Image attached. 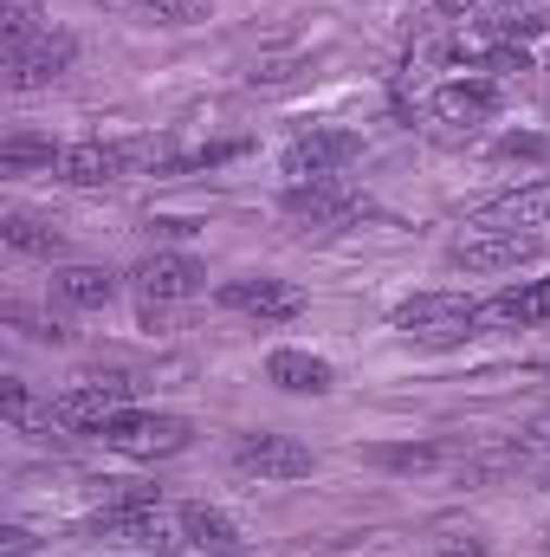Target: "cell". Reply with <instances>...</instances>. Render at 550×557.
Listing matches in <instances>:
<instances>
[{
	"instance_id": "6da1fadb",
	"label": "cell",
	"mask_w": 550,
	"mask_h": 557,
	"mask_svg": "<svg viewBox=\"0 0 550 557\" xmlns=\"http://www.w3.org/2000/svg\"><path fill=\"white\" fill-rule=\"evenodd\" d=\"M111 454L124 460H168L195 441V421L188 416H168V409H117V416L98 428Z\"/></svg>"
},
{
	"instance_id": "7a4b0ae2",
	"label": "cell",
	"mask_w": 550,
	"mask_h": 557,
	"mask_svg": "<svg viewBox=\"0 0 550 557\" xmlns=\"http://www.w3.org/2000/svg\"><path fill=\"white\" fill-rule=\"evenodd\" d=\"M389 324L414 344H466L479 331V305H466L460 292H414L389 311Z\"/></svg>"
},
{
	"instance_id": "3957f363",
	"label": "cell",
	"mask_w": 550,
	"mask_h": 557,
	"mask_svg": "<svg viewBox=\"0 0 550 557\" xmlns=\"http://www.w3.org/2000/svg\"><path fill=\"white\" fill-rule=\"evenodd\" d=\"M545 253V234H505V227H466L447 247L453 273H518Z\"/></svg>"
},
{
	"instance_id": "277c9868",
	"label": "cell",
	"mask_w": 550,
	"mask_h": 557,
	"mask_svg": "<svg viewBox=\"0 0 550 557\" xmlns=\"http://www.w3.org/2000/svg\"><path fill=\"white\" fill-rule=\"evenodd\" d=\"M130 396H137V383H130L124 370L85 376V383H72L65 396H52V421H59L65 434H98L117 409H130Z\"/></svg>"
},
{
	"instance_id": "5b68a950",
	"label": "cell",
	"mask_w": 550,
	"mask_h": 557,
	"mask_svg": "<svg viewBox=\"0 0 550 557\" xmlns=\"http://www.w3.org/2000/svg\"><path fill=\"white\" fill-rule=\"evenodd\" d=\"M357 156H363V137H357V131L324 124V131H304V137L285 143L278 169H285V182H324V175H343Z\"/></svg>"
},
{
	"instance_id": "8992f818",
	"label": "cell",
	"mask_w": 550,
	"mask_h": 557,
	"mask_svg": "<svg viewBox=\"0 0 550 557\" xmlns=\"http://www.w3.org/2000/svg\"><path fill=\"white\" fill-rule=\"evenodd\" d=\"M285 214L311 227H343V221H363L370 201L343 175H324V182H285Z\"/></svg>"
},
{
	"instance_id": "52a82bcc",
	"label": "cell",
	"mask_w": 550,
	"mask_h": 557,
	"mask_svg": "<svg viewBox=\"0 0 550 557\" xmlns=\"http://www.w3.org/2000/svg\"><path fill=\"white\" fill-rule=\"evenodd\" d=\"M227 460H234V473H247V480H304V473L317 467V454H311L304 441H291V434H240Z\"/></svg>"
},
{
	"instance_id": "ba28073f",
	"label": "cell",
	"mask_w": 550,
	"mask_h": 557,
	"mask_svg": "<svg viewBox=\"0 0 550 557\" xmlns=\"http://www.w3.org/2000/svg\"><path fill=\"white\" fill-rule=\"evenodd\" d=\"M214 298H221V311H240L260 324H291L304 311V285H291V278H227Z\"/></svg>"
},
{
	"instance_id": "9c48e42d",
	"label": "cell",
	"mask_w": 550,
	"mask_h": 557,
	"mask_svg": "<svg viewBox=\"0 0 550 557\" xmlns=\"http://www.w3.org/2000/svg\"><path fill=\"white\" fill-rule=\"evenodd\" d=\"M72 65H78V39L46 26L26 52H13V59H7V85H13V91H46V85H52V78H65Z\"/></svg>"
},
{
	"instance_id": "30bf717a",
	"label": "cell",
	"mask_w": 550,
	"mask_h": 557,
	"mask_svg": "<svg viewBox=\"0 0 550 557\" xmlns=\"http://www.w3.org/2000/svg\"><path fill=\"white\" fill-rule=\"evenodd\" d=\"M201 278H208V267H201L195 253H149L137 273H130V285H137V298L182 305V298H195V292H201Z\"/></svg>"
},
{
	"instance_id": "8fae6325",
	"label": "cell",
	"mask_w": 550,
	"mask_h": 557,
	"mask_svg": "<svg viewBox=\"0 0 550 557\" xmlns=\"http://www.w3.org/2000/svg\"><path fill=\"white\" fill-rule=\"evenodd\" d=\"M473 227H505V234H538V227H550V182H518V188L492 195L473 214Z\"/></svg>"
},
{
	"instance_id": "7c38bea8",
	"label": "cell",
	"mask_w": 550,
	"mask_h": 557,
	"mask_svg": "<svg viewBox=\"0 0 550 557\" xmlns=\"http://www.w3.org/2000/svg\"><path fill=\"white\" fill-rule=\"evenodd\" d=\"M124 175H130L124 143L85 137V143H65V156H59V182H72V188H104V182H124Z\"/></svg>"
},
{
	"instance_id": "4fadbf2b",
	"label": "cell",
	"mask_w": 550,
	"mask_h": 557,
	"mask_svg": "<svg viewBox=\"0 0 550 557\" xmlns=\"http://www.w3.org/2000/svg\"><path fill=\"white\" fill-rule=\"evenodd\" d=\"M182 539H188L195 552H208V557H247V532H240L221 506H208V499L182 506Z\"/></svg>"
},
{
	"instance_id": "5bb4252c",
	"label": "cell",
	"mask_w": 550,
	"mask_h": 557,
	"mask_svg": "<svg viewBox=\"0 0 550 557\" xmlns=\"http://www.w3.org/2000/svg\"><path fill=\"white\" fill-rule=\"evenodd\" d=\"M266 383H278L285 396H330L337 389V370L324 363V357H311V350H273L266 357Z\"/></svg>"
},
{
	"instance_id": "9a60e30c",
	"label": "cell",
	"mask_w": 550,
	"mask_h": 557,
	"mask_svg": "<svg viewBox=\"0 0 550 557\" xmlns=\"http://www.w3.org/2000/svg\"><path fill=\"white\" fill-rule=\"evenodd\" d=\"M427 111H434L440 124H486V117L499 111V85H492V78H453V85H440V91L427 98Z\"/></svg>"
},
{
	"instance_id": "2e32d148",
	"label": "cell",
	"mask_w": 550,
	"mask_h": 557,
	"mask_svg": "<svg viewBox=\"0 0 550 557\" xmlns=\"http://www.w3.org/2000/svg\"><path fill=\"white\" fill-rule=\"evenodd\" d=\"M52 298L72 305V311H104L117 298V273H104V267H59L52 273Z\"/></svg>"
},
{
	"instance_id": "e0dca14e",
	"label": "cell",
	"mask_w": 550,
	"mask_h": 557,
	"mask_svg": "<svg viewBox=\"0 0 550 557\" xmlns=\"http://www.w3.org/2000/svg\"><path fill=\"white\" fill-rule=\"evenodd\" d=\"M479 324H505V331L545 324V311H538V278H532V285H505V292H492V298L479 305Z\"/></svg>"
},
{
	"instance_id": "ac0fdd59",
	"label": "cell",
	"mask_w": 550,
	"mask_h": 557,
	"mask_svg": "<svg viewBox=\"0 0 550 557\" xmlns=\"http://www.w3.org/2000/svg\"><path fill=\"white\" fill-rule=\"evenodd\" d=\"M0 240H7L13 253H26V260H52V253H59V234H52L39 214H7V221H0Z\"/></svg>"
},
{
	"instance_id": "d6986e66",
	"label": "cell",
	"mask_w": 550,
	"mask_h": 557,
	"mask_svg": "<svg viewBox=\"0 0 550 557\" xmlns=\"http://www.w3.org/2000/svg\"><path fill=\"white\" fill-rule=\"evenodd\" d=\"M59 156H65V149H52V137H26V131L0 143V169H7V175H26V169H59Z\"/></svg>"
},
{
	"instance_id": "ffe728a7",
	"label": "cell",
	"mask_w": 550,
	"mask_h": 557,
	"mask_svg": "<svg viewBox=\"0 0 550 557\" xmlns=\"http://www.w3.org/2000/svg\"><path fill=\"white\" fill-rule=\"evenodd\" d=\"M0 33H7V59L26 52V46L46 33V26H39V7H33V0H7V7H0Z\"/></svg>"
},
{
	"instance_id": "44dd1931",
	"label": "cell",
	"mask_w": 550,
	"mask_h": 557,
	"mask_svg": "<svg viewBox=\"0 0 550 557\" xmlns=\"http://www.w3.org/2000/svg\"><path fill=\"white\" fill-rule=\"evenodd\" d=\"M7 324H20L33 344H65V337H72L59 318H39V311H26V305H7Z\"/></svg>"
},
{
	"instance_id": "7402d4cb",
	"label": "cell",
	"mask_w": 550,
	"mask_h": 557,
	"mask_svg": "<svg viewBox=\"0 0 550 557\" xmlns=\"http://www.w3.org/2000/svg\"><path fill=\"white\" fill-rule=\"evenodd\" d=\"M155 20H168V26H195V20H208L214 13V0H142Z\"/></svg>"
},
{
	"instance_id": "603a6c76",
	"label": "cell",
	"mask_w": 550,
	"mask_h": 557,
	"mask_svg": "<svg viewBox=\"0 0 550 557\" xmlns=\"http://www.w3.org/2000/svg\"><path fill=\"white\" fill-rule=\"evenodd\" d=\"M376 460H383V467H402V473H421V467L440 460V447H383Z\"/></svg>"
},
{
	"instance_id": "cb8c5ba5",
	"label": "cell",
	"mask_w": 550,
	"mask_h": 557,
	"mask_svg": "<svg viewBox=\"0 0 550 557\" xmlns=\"http://www.w3.org/2000/svg\"><path fill=\"white\" fill-rule=\"evenodd\" d=\"M0 557H33V532L7 525V532H0Z\"/></svg>"
},
{
	"instance_id": "d4e9b609",
	"label": "cell",
	"mask_w": 550,
	"mask_h": 557,
	"mask_svg": "<svg viewBox=\"0 0 550 557\" xmlns=\"http://www.w3.org/2000/svg\"><path fill=\"white\" fill-rule=\"evenodd\" d=\"M434 13L440 20H473V13H486V0H434Z\"/></svg>"
},
{
	"instance_id": "484cf974",
	"label": "cell",
	"mask_w": 550,
	"mask_h": 557,
	"mask_svg": "<svg viewBox=\"0 0 550 557\" xmlns=\"http://www.w3.org/2000/svg\"><path fill=\"white\" fill-rule=\"evenodd\" d=\"M499 156H545V143L538 137H505L499 143Z\"/></svg>"
},
{
	"instance_id": "4316f807",
	"label": "cell",
	"mask_w": 550,
	"mask_h": 557,
	"mask_svg": "<svg viewBox=\"0 0 550 557\" xmlns=\"http://www.w3.org/2000/svg\"><path fill=\"white\" fill-rule=\"evenodd\" d=\"M486 7H499V13H518V20H525V13H545L550 0H486Z\"/></svg>"
},
{
	"instance_id": "83f0119b",
	"label": "cell",
	"mask_w": 550,
	"mask_h": 557,
	"mask_svg": "<svg viewBox=\"0 0 550 557\" xmlns=\"http://www.w3.org/2000/svg\"><path fill=\"white\" fill-rule=\"evenodd\" d=\"M538 311L550 318V278H538Z\"/></svg>"
},
{
	"instance_id": "f1b7e54d",
	"label": "cell",
	"mask_w": 550,
	"mask_h": 557,
	"mask_svg": "<svg viewBox=\"0 0 550 557\" xmlns=\"http://www.w3.org/2000/svg\"><path fill=\"white\" fill-rule=\"evenodd\" d=\"M538 486H545V493H550V454H545V460H538Z\"/></svg>"
},
{
	"instance_id": "f546056e",
	"label": "cell",
	"mask_w": 550,
	"mask_h": 557,
	"mask_svg": "<svg viewBox=\"0 0 550 557\" xmlns=\"http://www.w3.org/2000/svg\"><path fill=\"white\" fill-rule=\"evenodd\" d=\"M538 370H545V376H550V357H545V363H538Z\"/></svg>"
}]
</instances>
